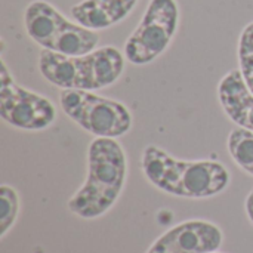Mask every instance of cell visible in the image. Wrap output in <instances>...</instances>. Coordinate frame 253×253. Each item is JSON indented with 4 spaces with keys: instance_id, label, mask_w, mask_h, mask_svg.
Returning <instances> with one entry per match:
<instances>
[{
    "instance_id": "cell-10",
    "label": "cell",
    "mask_w": 253,
    "mask_h": 253,
    "mask_svg": "<svg viewBox=\"0 0 253 253\" xmlns=\"http://www.w3.org/2000/svg\"><path fill=\"white\" fill-rule=\"evenodd\" d=\"M138 0H83L71 7V16L90 30H104L123 21Z\"/></svg>"
},
{
    "instance_id": "cell-15",
    "label": "cell",
    "mask_w": 253,
    "mask_h": 253,
    "mask_svg": "<svg viewBox=\"0 0 253 253\" xmlns=\"http://www.w3.org/2000/svg\"><path fill=\"white\" fill-rule=\"evenodd\" d=\"M212 253H215V252H212Z\"/></svg>"
},
{
    "instance_id": "cell-13",
    "label": "cell",
    "mask_w": 253,
    "mask_h": 253,
    "mask_svg": "<svg viewBox=\"0 0 253 253\" xmlns=\"http://www.w3.org/2000/svg\"><path fill=\"white\" fill-rule=\"evenodd\" d=\"M239 64L240 73L253 93V22L248 24L239 40Z\"/></svg>"
},
{
    "instance_id": "cell-6",
    "label": "cell",
    "mask_w": 253,
    "mask_h": 253,
    "mask_svg": "<svg viewBox=\"0 0 253 253\" xmlns=\"http://www.w3.org/2000/svg\"><path fill=\"white\" fill-rule=\"evenodd\" d=\"M179 22L175 0H150L147 10L125 43V56L135 65H145L159 58L172 42Z\"/></svg>"
},
{
    "instance_id": "cell-12",
    "label": "cell",
    "mask_w": 253,
    "mask_h": 253,
    "mask_svg": "<svg viewBox=\"0 0 253 253\" xmlns=\"http://www.w3.org/2000/svg\"><path fill=\"white\" fill-rule=\"evenodd\" d=\"M19 212V197L18 193L9 187H0V237L3 239L12 228Z\"/></svg>"
},
{
    "instance_id": "cell-3",
    "label": "cell",
    "mask_w": 253,
    "mask_h": 253,
    "mask_svg": "<svg viewBox=\"0 0 253 253\" xmlns=\"http://www.w3.org/2000/svg\"><path fill=\"white\" fill-rule=\"evenodd\" d=\"M42 76L61 89L98 90L116 83L125 70V56L114 46H104L82 56L43 49L39 56Z\"/></svg>"
},
{
    "instance_id": "cell-8",
    "label": "cell",
    "mask_w": 253,
    "mask_h": 253,
    "mask_svg": "<svg viewBox=\"0 0 253 253\" xmlns=\"http://www.w3.org/2000/svg\"><path fill=\"white\" fill-rule=\"evenodd\" d=\"M222 239L215 224L187 221L159 237L147 253H212L221 248Z\"/></svg>"
},
{
    "instance_id": "cell-5",
    "label": "cell",
    "mask_w": 253,
    "mask_h": 253,
    "mask_svg": "<svg viewBox=\"0 0 253 253\" xmlns=\"http://www.w3.org/2000/svg\"><path fill=\"white\" fill-rule=\"evenodd\" d=\"M59 101L62 111L96 138L114 139L127 133L132 126V114L123 104L89 90L62 89Z\"/></svg>"
},
{
    "instance_id": "cell-1",
    "label": "cell",
    "mask_w": 253,
    "mask_h": 253,
    "mask_svg": "<svg viewBox=\"0 0 253 253\" xmlns=\"http://www.w3.org/2000/svg\"><path fill=\"white\" fill-rule=\"evenodd\" d=\"M145 178L159 190L187 199H208L222 193L231 181L225 166L212 160L184 162L156 145H148L141 159Z\"/></svg>"
},
{
    "instance_id": "cell-7",
    "label": "cell",
    "mask_w": 253,
    "mask_h": 253,
    "mask_svg": "<svg viewBox=\"0 0 253 253\" xmlns=\"http://www.w3.org/2000/svg\"><path fill=\"white\" fill-rule=\"evenodd\" d=\"M0 117L22 130H43L56 119L55 105L43 95L16 84L4 64H0Z\"/></svg>"
},
{
    "instance_id": "cell-9",
    "label": "cell",
    "mask_w": 253,
    "mask_h": 253,
    "mask_svg": "<svg viewBox=\"0 0 253 253\" xmlns=\"http://www.w3.org/2000/svg\"><path fill=\"white\" fill-rule=\"evenodd\" d=\"M218 95L225 114L242 129L253 132V93L240 70L230 71L221 80Z\"/></svg>"
},
{
    "instance_id": "cell-4",
    "label": "cell",
    "mask_w": 253,
    "mask_h": 253,
    "mask_svg": "<svg viewBox=\"0 0 253 253\" xmlns=\"http://www.w3.org/2000/svg\"><path fill=\"white\" fill-rule=\"evenodd\" d=\"M25 31L43 49L70 56H82L96 49L99 36L95 30L68 21L50 3L31 1L24 12Z\"/></svg>"
},
{
    "instance_id": "cell-11",
    "label": "cell",
    "mask_w": 253,
    "mask_h": 253,
    "mask_svg": "<svg viewBox=\"0 0 253 253\" xmlns=\"http://www.w3.org/2000/svg\"><path fill=\"white\" fill-rule=\"evenodd\" d=\"M227 147L234 163L253 175V132L242 127L231 130Z\"/></svg>"
},
{
    "instance_id": "cell-2",
    "label": "cell",
    "mask_w": 253,
    "mask_h": 253,
    "mask_svg": "<svg viewBox=\"0 0 253 253\" xmlns=\"http://www.w3.org/2000/svg\"><path fill=\"white\" fill-rule=\"evenodd\" d=\"M87 179L68 200V209L84 219L99 218L117 202L126 182V154L113 138H95L87 151Z\"/></svg>"
},
{
    "instance_id": "cell-14",
    "label": "cell",
    "mask_w": 253,
    "mask_h": 253,
    "mask_svg": "<svg viewBox=\"0 0 253 253\" xmlns=\"http://www.w3.org/2000/svg\"><path fill=\"white\" fill-rule=\"evenodd\" d=\"M246 213H248V218L251 219V222L253 224V190L249 193L248 199H246Z\"/></svg>"
}]
</instances>
